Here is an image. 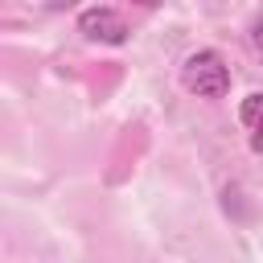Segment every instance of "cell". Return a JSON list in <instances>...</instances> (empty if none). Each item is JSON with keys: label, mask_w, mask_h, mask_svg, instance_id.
<instances>
[{"label": "cell", "mask_w": 263, "mask_h": 263, "mask_svg": "<svg viewBox=\"0 0 263 263\" xmlns=\"http://www.w3.org/2000/svg\"><path fill=\"white\" fill-rule=\"evenodd\" d=\"M181 86L197 99H222L230 90V66L218 49H197L181 62Z\"/></svg>", "instance_id": "obj_1"}, {"label": "cell", "mask_w": 263, "mask_h": 263, "mask_svg": "<svg viewBox=\"0 0 263 263\" xmlns=\"http://www.w3.org/2000/svg\"><path fill=\"white\" fill-rule=\"evenodd\" d=\"M78 33H82L86 41H99V45H123V41H127V25H123V16L111 12V8H86V12L78 16Z\"/></svg>", "instance_id": "obj_2"}, {"label": "cell", "mask_w": 263, "mask_h": 263, "mask_svg": "<svg viewBox=\"0 0 263 263\" xmlns=\"http://www.w3.org/2000/svg\"><path fill=\"white\" fill-rule=\"evenodd\" d=\"M238 119H242V127H263V90H255V95H247L242 103H238Z\"/></svg>", "instance_id": "obj_3"}, {"label": "cell", "mask_w": 263, "mask_h": 263, "mask_svg": "<svg viewBox=\"0 0 263 263\" xmlns=\"http://www.w3.org/2000/svg\"><path fill=\"white\" fill-rule=\"evenodd\" d=\"M251 152H263V127L251 132Z\"/></svg>", "instance_id": "obj_4"}, {"label": "cell", "mask_w": 263, "mask_h": 263, "mask_svg": "<svg viewBox=\"0 0 263 263\" xmlns=\"http://www.w3.org/2000/svg\"><path fill=\"white\" fill-rule=\"evenodd\" d=\"M255 45H259V49H263V25H259V29H255Z\"/></svg>", "instance_id": "obj_5"}, {"label": "cell", "mask_w": 263, "mask_h": 263, "mask_svg": "<svg viewBox=\"0 0 263 263\" xmlns=\"http://www.w3.org/2000/svg\"><path fill=\"white\" fill-rule=\"evenodd\" d=\"M136 4H144V8H152V4H160V0H136Z\"/></svg>", "instance_id": "obj_6"}]
</instances>
